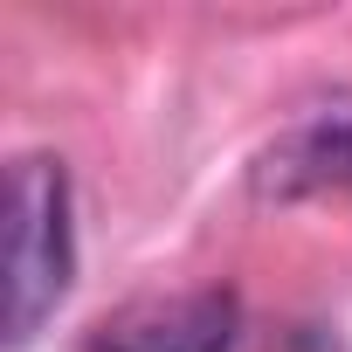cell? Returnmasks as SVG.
Wrapping results in <instances>:
<instances>
[{"label": "cell", "mask_w": 352, "mask_h": 352, "mask_svg": "<svg viewBox=\"0 0 352 352\" xmlns=\"http://www.w3.org/2000/svg\"><path fill=\"white\" fill-rule=\"evenodd\" d=\"M76 276V221H69V166L49 152H21L8 166V345H28Z\"/></svg>", "instance_id": "obj_1"}, {"label": "cell", "mask_w": 352, "mask_h": 352, "mask_svg": "<svg viewBox=\"0 0 352 352\" xmlns=\"http://www.w3.org/2000/svg\"><path fill=\"white\" fill-rule=\"evenodd\" d=\"M242 324L235 290H180V297H138L111 311L83 352H228Z\"/></svg>", "instance_id": "obj_2"}, {"label": "cell", "mask_w": 352, "mask_h": 352, "mask_svg": "<svg viewBox=\"0 0 352 352\" xmlns=\"http://www.w3.org/2000/svg\"><path fill=\"white\" fill-rule=\"evenodd\" d=\"M331 187H352V104L311 111L256 166L263 201H304V194H331Z\"/></svg>", "instance_id": "obj_3"}, {"label": "cell", "mask_w": 352, "mask_h": 352, "mask_svg": "<svg viewBox=\"0 0 352 352\" xmlns=\"http://www.w3.org/2000/svg\"><path fill=\"white\" fill-rule=\"evenodd\" d=\"M276 352H338V345H331V338H318V331L304 324V331H290V338H283Z\"/></svg>", "instance_id": "obj_4"}]
</instances>
